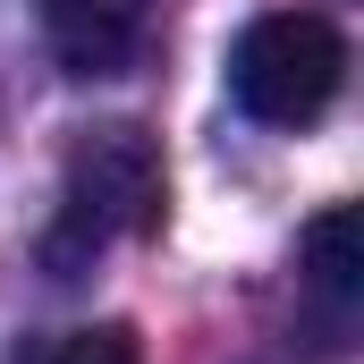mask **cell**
Returning a JSON list of instances; mask_svg holds the SVG:
<instances>
[{"mask_svg": "<svg viewBox=\"0 0 364 364\" xmlns=\"http://www.w3.org/2000/svg\"><path fill=\"white\" fill-rule=\"evenodd\" d=\"M161 144L144 127H93L85 144L68 153V178H60V220H51V272L68 279L77 263H93L110 237H144L161 229Z\"/></svg>", "mask_w": 364, "mask_h": 364, "instance_id": "1", "label": "cell"}, {"mask_svg": "<svg viewBox=\"0 0 364 364\" xmlns=\"http://www.w3.org/2000/svg\"><path fill=\"white\" fill-rule=\"evenodd\" d=\"M348 85V34L322 9H272L237 34L229 51V93L263 127H314Z\"/></svg>", "mask_w": 364, "mask_h": 364, "instance_id": "2", "label": "cell"}, {"mask_svg": "<svg viewBox=\"0 0 364 364\" xmlns=\"http://www.w3.org/2000/svg\"><path fill=\"white\" fill-rule=\"evenodd\" d=\"M43 34L68 77H127L136 43H144L127 0H43Z\"/></svg>", "mask_w": 364, "mask_h": 364, "instance_id": "3", "label": "cell"}, {"mask_svg": "<svg viewBox=\"0 0 364 364\" xmlns=\"http://www.w3.org/2000/svg\"><path fill=\"white\" fill-rule=\"evenodd\" d=\"M305 279H314L331 305H356V288H364V246H356V212H348V203H331V212L305 229Z\"/></svg>", "mask_w": 364, "mask_h": 364, "instance_id": "4", "label": "cell"}, {"mask_svg": "<svg viewBox=\"0 0 364 364\" xmlns=\"http://www.w3.org/2000/svg\"><path fill=\"white\" fill-rule=\"evenodd\" d=\"M43 364H144V348H136L127 322H93V331H68Z\"/></svg>", "mask_w": 364, "mask_h": 364, "instance_id": "5", "label": "cell"}]
</instances>
